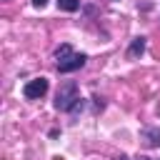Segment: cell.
Returning a JSON list of instances; mask_svg holds the SVG:
<instances>
[{
  "label": "cell",
  "mask_w": 160,
  "mask_h": 160,
  "mask_svg": "<svg viewBox=\"0 0 160 160\" xmlns=\"http://www.w3.org/2000/svg\"><path fill=\"white\" fill-rule=\"evenodd\" d=\"M115 160H128V158H125V155H118V158H115Z\"/></svg>",
  "instance_id": "8"
},
{
  "label": "cell",
  "mask_w": 160,
  "mask_h": 160,
  "mask_svg": "<svg viewBox=\"0 0 160 160\" xmlns=\"http://www.w3.org/2000/svg\"><path fill=\"white\" fill-rule=\"evenodd\" d=\"M140 138L148 148H160V128H145Z\"/></svg>",
  "instance_id": "4"
},
{
  "label": "cell",
  "mask_w": 160,
  "mask_h": 160,
  "mask_svg": "<svg viewBox=\"0 0 160 160\" xmlns=\"http://www.w3.org/2000/svg\"><path fill=\"white\" fill-rule=\"evenodd\" d=\"M55 60H58V72H75L85 65V55L82 52H75L70 45H60L55 50Z\"/></svg>",
  "instance_id": "1"
},
{
  "label": "cell",
  "mask_w": 160,
  "mask_h": 160,
  "mask_svg": "<svg viewBox=\"0 0 160 160\" xmlns=\"http://www.w3.org/2000/svg\"><path fill=\"white\" fill-rule=\"evenodd\" d=\"M58 8L65 10V12H75L80 8V0H58Z\"/></svg>",
  "instance_id": "6"
},
{
  "label": "cell",
  "mask_w": 160,
  "mask_h": 160,
  "mask_svg": "<svg viewBox=\"0 0 160 160\" xmlns=\"http://www.w3.org/2000/svg\"><path fill=\"white\" fill-rule=\"evenodd\" d=\"M45 92H48V78L28 80V82H25V88H22V95H25L28 100H40Z\"/></svg>",
  "instance_id": "3"
},
{
  "label": "cell",
  "mask_w": 160,
  "mask_h": 160,
  "mask_svg": "<svg viewBox=\"0 0 160 160\" xmlns=\"http://www.w3.org/2000/svg\"><path fill=\"white\" fill-rule=\"evenodd\" d=\"M140 160H148V158H140Z\"/></svg>",
  "instance_id": "9"
},
{
  "label": "cell",
  "mask_w": 160,
  "mask_h": 160,
  "mask_svg": "<svg viewBox=\"0 0 160 160\" xmlns=\"http://www.w3.org/2000/svg\"><path fill=\"white\" fill-rule=\"evenodd\" d=\"M78 100H80V95H78V82L75 80H65L55 92V108L62 110V112H70Z\"/></svg>",
  "instance_id": "2"
},
{
  "label": "cell",
  "mask_w": 160,
  "mask_h": 160,
  "mask_svg": "<svg viewBox=\"0 0 160 160\" xmlns=\"http://www.w3.org/2000/svg\"><path fill=\"white\" fill-rule=\"evenodd\" d=\"M32 5H35V8H45V5H48V0H32Z\"/></svg>",
  "instance_id": "7"
},
{
  "label": "cell",
  "mask_w": 160,
  "mask_h": 160,
  "mask_svg": "<svg viewBox=\"0 0 160 160\" xmlns=\"http://www.w3.org/2000/svg\"><path fill=\"white\" fill-rule=\"evenodd\" d=\"M142 52H145V38H135V40L130 42V48H128V58L135 60V58H140Z\"/></svg>",
  "instance_id": "5"
}]
</instances>
